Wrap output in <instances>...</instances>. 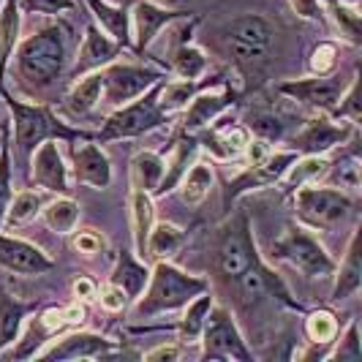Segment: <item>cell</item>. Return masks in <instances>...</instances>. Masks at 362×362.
Returning <instances> with one entry per match:
<instances>
[{"label": "cell", "instance_id": "cell-1", "mask_svg": "<svg viewBox=\"0 0 362 362\" xmlns=\"http://www.w3.org/2000/svg\"><path fill=\"white\" fill-rule=\"evenodd\" d=\"M69 25L49 22L14 49V74L19 88L33 98H47L63 82L69 69Z\"/></svg>", "mask_w": 362, "mask_h": 362}, {"label": "cell", "instance_id": "cell-12", "mask_svg": "<svg viewBox=\"0 0 362 362\" xmlns=\"http://www.w3.org/2000/svg\"><path fill=\"white\" fill-rule=\"evenodd\" d=\"M344 76L338 74H327V76H305V79H289V82H281L278 93L286 95L291 101H300L310 109H319V112H332L335 104L341 101V95L346 90Z\"/></svg>", "mask_w": 362, "mask_h": 362}, {"label": "cell", "instance_id": "cell-3", "mask_svg": "<svg viewBox=\"0 0 362 362\" xmlns=\"http://www.w3.org/2000/svg\"><path fill=\"white\" fill-rule=\"evenodd\" d=\"M145 289V297L142 294L136 297L139 300L136 310H134L136 319H153V316H161L169 310L185 308L194 297L210 289V284L199 275H191V272L175 267L169 259H156Z\"/></svg>", "mask_w": 362, "mask_h": 362}, {"label": "cell", "instance_id": "cell-21", "mask_svg": "<svg viewBox=\"0 0 362 362\" xmlns=\"http://www.w3.org/2000/svg\"><path fill=\"white\" fill-rule=\"evenodd\" d=\"M237 93L232 88H223V90H202L197 93L188 104H185V115H182L180 126L182 131H188V134H197L202 128H207L213 120H218L226 109L235 104Z\"/></svg>", "mask_w": 362, "mask_h": 362}, {"label": "cell", "instance_id": "cell-27", "mask_svg": "<svg viewBox=\"0 0 362 362\" xmlns=\"http://www.w3.org/2000/svg\"><path fill=\"white\" fill-rule=\"evenodd\" d=\"M338 329H341V325H338V316L332 310H310L305 316V335L313 344V349L308 354H303V360H325L329 346L335 344V338H338Z\"/></svg>", "mask_w": 362, "mask_h": 362}, {"label": "cell", "instance_id": "cell-35", "mask_svg": "<svg viewBox=\"0 0 362 362\" xmlns=\"http://www.w3.org/2000/svg\"><path fill=\"white\" fill-rule=\"evenodd\" d=\"M213 182H216L213 166H210L207 161H194L191 166H188V172L182 175V180L177 182L182 204H188V207H199L202 202L210 197Z\"/></svg>", "mask_w": 362, "mask_h": 362}, {"label": "cell", "instance_id": "cell-24", "mask_svg": "<svg viewBox=\"0 0 362 362\" xmlns=\"http://www.w3.org/2000/svg\"><path fill=\"white\" fill-rule=\"evenodd\" d=\"M335 284H332V291H329V300L332 303H341V300H349L354 297L362 286V262H360V229L351 232V240L346 245L344 262L335 264V272H332Z\"/></svg>", "mask_w": 362, "mask_h": 362}, {"label": "cell", "instance_id": "cell-6", "mask_svg": "<svg viewBox=\"0 0 362 362\" xmlns=\"http://www.w3.org/2000/svg\"><path fill=\"white\" fill-rule=\"evenodd\" d=\"M254 262H259L256 240L251 232V218L248 213L232 216L218 232L216 251H213V270L221 284H232L240 272H245Z\"/></svg>", "mask_w": 362, "mask_h": 362}, {"label": "cell", "instance_id": "cell-55", "mask_svg": "<svg viewBox=\"0 0 362 362\" xmlns=\"http://www.w3.org/2000/svg\"><path fill=\"white\" fill-rule=\"evenodd\" d=\"M0 6H3V0H0Z\"/></svg>", "mask_w": 362, "mask_h": 362}, {"label": "cell", "instance_id": "cell-2", "mask_svg": "<svg viewBox=\"0 0 362 362\" xmlns=\"http://www.w3.org/2000/svg\"><path fill=\"white\" fill-rule=\"evenodd\" d=\"M0 98L6 101V107L14 117V156H17L19 169L28 172L30 156L36 153V147L47 139H57V142H76V139H95V134L85 131V128H74L63 123L52 107L47 104H25L14 98L6 88L0 90Z\"/></svg>", "mask_w": 362, "mask_h": 362}, {"label": "cell", "instance_id": "cell-23", "mask_svg": "<svg viewBox=\"0 0 362 362\" xmlns=\"http://www.w3.org/2000/svg\"><path fill=\"white\" fill-rule=\"evenodd\" d=\"M182 25L185 28H182L180 33V41L172 47V54H169V71H175L180 79H199L210 69V60H207L204 49H199L197 44H191V33H194L197 19L182 22Z\"/></svg>", "mask_w": 362, "mask_h": 362}, {"label": "cell", "instance_id": "cell-46", "mask_svg": "<svg viewBox=\"0 0 362 362\" xmlns=\"http://www.w3.org/2000/svg\"><path fill=\"white\" fill-rule=\"evenodd\" d=\"M338 44L335 41H319L316 47H313V52H310V60H308V69L310 74H316V76H327V74H335L338 69Z\"/></svg>", "mask_w": 362, "mask_h": 362}, {"label": "cell", "instance_id": "cell-11", "mask_svg": "<svg viewBox=\"0 0 362 362\" xmlns=\"http://www.w3.org/2000/svg\"><path fill=\"white\" fill-rule=\"evenodd\" d=\"M357 128L349 120H335V117H313L305 123L303 131H297L291 136L289 147L297 156H325L327 150H335V147L349 145L354 136H357Z\"/></svg>", "mask_w": 362, "mask_h": 362}, {"label": "cell", "instance_id": "cell-9", "mask_svg": "<svg viewBox=\"0 0 362 362\" xmlns=\"http://www.w3.org/2000/svg\"><path fill=\"white\" fill-rule=\"evenodd\" d=\"M202 360H226V362H254V351L248 349L235 316L229 308L213 303L202 327Z\"/></svg>", "mask_w": 362, "mask_h": 362}, {"label": "cell", "instance_id": "cell-18", "mask_svg": "<svg viewBox=\"0 0 362 362\" xmlns=\"http://www.w3.org/2000/svg\"><path fill=\"white\" fill-rule=\"evenodd\" d=\"M0 267L17 275H44L54 267V259L22 237L0 235Z\"/></svg>", "mask_w": 362, "mask_h": 362}, {"label": "cell", "instance_id": "cell-44", "mask_svg": "<svg viewBox=\"0 0 362 362\" xmlns=\"http://www.w3.org/2000/svg\"><path fill=\"white\" fill-rule=\"evenodd\" d=\"M329 117H335V120H349V123L360 126V120H362V115H360V74H354V76L349 79L344 95H341V101L335 104V109L329 112Z\"/></svg>", "mask_w": 362, "mask_h": 362}, {"label": "cell", "instance_id": "cell-13", "mask_svg": "<svg viewBox=\"0 0 362 362\" xmlns=\"http://www.w3.org/2000/svg\"><path fill=\"white\" fill-rule=\"evenodd\" d=\"M117 351V344L98 332H66L60 338H52L38 351V360H101Z\"/></svg>", "mask_w": 362, "mask_h": 362}, {"label": "cell", "instance_id": "cell-10", "mask_svg": "<svg viewBox=\"0 0 362 362\" xmlns=\"http://www.w3.org/2000/svg\"><path fill=\"white\" fill-rule=\"evenodd\" d=\"M101 79H104V104L109 107H123L128 101L139 98L147 93L156 82L166 79V74L153 69V66H142V63H128V60H112L109 66L101 69Z\"/></svg>", "mask_w": 362, "mask_h": 362}, {"label": "cell", "instance_id": "cell-33", "mask_svg": "<svg viewBox=\"0 0 362 362\" xmlns=\"http://www.w3.org/2000/svg\"><path fill=\"white\" fill-rule=\"evenodd\" d=\"M101 90H104V79L101 71H90L79 76L74 82V88L66 95V109L74 117H88L93 109L101 104Z\"/></svg>", "mask_w": 362, "mask_h": 362}, {"label": "cell", "instance_id": "cell-39", "mask_svg": "<svg viewBox=\"0 0 362 362\" xmlns=\"http://www.w3.org/2000/svg\"><path fill=\"white\" fill-rule=\"evenodd\" d=\"M44 197L38 191H19L11 197V204L6 210L3 218V226L6 229H19V226H28L30 221H36V216H41L44 210Z\"/></svg>", "mask_w": 362, "mask_h": 362}, {"label": "cell", "instance_id": "cell-41", "mask_svg": "<svg viewBox=\"0 0 362 362\" xmlns=\"http://www.w3.org/2000/svg\"><path fill=\"white\" fill-rule=\"evenodd\" d=\"M325 180L332 185V188H341V191H357L360 188V156L357 150L351 147L349 153H344L335 163L327 166Z\"/></svg>", "mask_w": 362, "mask_h": 362}, {"label": "cell", "instance_id": "cell-31", "mask_svg": "<svg viewBox=\"0 0 362 362\" xmlns=\"http://www.w3.org/2000/svg\"><path fill=\"white\" fill-rule=\"evenodd\" d=\"M19 25H22L19 0H3L0 6V90H3V79L8 71L11 54L19 44Z\"/></svg>", "mask_w": 362, "mask_h": 362}, {"label": "cell", "instance_id": "cell-20", "mask_svg": "<svg viewBox=\"0 0 362 362\" xmlns=\"http://www.w3.org/2000/svg\"><path fill=\"white\" fill-rule=\"evenodd\" d=\"M297 158V153L294 150H281V153H275L272 150L270 158L264 163H259V166H248L243 175H237L235 180L229 182V191H226V204L229 202H235L240 194H245V191H259V188H264V185H272V182H278L284 177V172L289 169V163Z\"/></svg>", "mask_w": 362, "mask_h": 362}, {"label": "cell", "instance_id": "cell-51", "mask_svg": "<svg viewBox=\"0 0 362 362\" xmlns=\"http://www.w3.org/2000/svg\"><path fill=\"white\" fill-rule=\"evenodd\" d=\"M272 153V142L267 139H262V136H254V139H248V145L243 150V156L248 158V166H259V163H264L270 158Z\"/></svg>", "mask_w": 362, "mask_h": 362}, {"label": "cell", "instance_id": "cell-30", "mask_svg": "<svg viewBox=\"0 0 362 362\" xmlns=\"http://www.w3.org/2000/svg\"><path fill=\"white\" fill-rule=\"evenodd\" d=\"M109 281L126 291L128 300H136L145 291L147 281H150V270L145 267V259H139L131 251H117V259H115Z\"/></svg>", "mask_w": 362, "mask_h": 362}, {"label": "cell", "instance_id": "cell-40", "mask_svg": "<svg viewBox=\"0 0 362 362\" xmlns=\"http://www.w3.org/2000/svg\"><path fill=\"white\" fill-rule=\"evenodd\" d=\"M41 218L54 235H74V229L79 223V204L71 197H57L49 204H44Z\"/></svg>", "mask_w": 362, "mask_h": 362}, {"label": "cell", "instance_id": "cell-36", "mask_svg": "<svg viewBox=\"0 0 362 362\" xmlns=\"http://www.w3.org/2000/svg\"><path fill=\"white\" fill-rule=\"evenodd\" d=\"M327 166H329L327 156H297V158L289 163V169L284 172V177H281L278 182L284 185V191L294 194V191H297V188H303V185L325 180Z\"/></svg>", "mask_w": 362, "mask_h": 362}, {"label": "cell", "instance_id": "cell-17", "mask_svg": "<svg viewBox=\"0 0 362 362\" xmlns=\"http://www.w3.org/2000/svg\"><path fill=\"white\" fill-rule=\"evenodd\" d=\"M71 172L79 185L104 191L112 185V161L93 139H76L71 147Z\"/></svg>", "mask_w": 362, "mask_h": 362}, {"label": "cell", "instance_id": "cell-14", "mask_svg": "<svg viewBox=\"0 0 362 362\" xmlns=\"http://www.w3.org/2000/svg\"><path fill=\"white\" fill-rule=\"evenodd\" d=\"M185 17H188V11H172V8H163L153 0H139L131 8V52L142 57L166 25L180 22Z\"/></svg>", "mask_w": 362, "mask_h": 362}, {"label": "cell", "instance_id": "cell-19", "mask_svg": "<svg viewBox=\"0 0 362 362\" xmlns=\"http://www.w3.org/2000/svg\"><path fill=\"white\" fill-rule=\"evenodd\" d=\"M66 327H69V322L63 316V308L38 313L30 322H25V327H22V332H19L17 338V349H11L8 357H14V360H33L38 351L49 344L57 332H63Z\"/></svg>", "mask_w": 362, "mask_h": 362}, {"label": "cell", "instance_id": "cell-52", "mask_svg": "<svg viewBox=\"0 0 362 362\" xmlns=\"http://www.w3.org/2000/svg\"><path fill=\"white\" fill-rule=\"evenodd\" d=\"M182 357V346L180 344H161L156 349L145 351V360L147 362H172V360H180Z\"/></svg>", "mask_w": 362, "mask_h": 362}, {"label": "cell", "instance_id": "cell-22", "mask_svg": "<svg viewBox=\"0 0 362 362\" xmlns=\"http://www.w3.org/2000/svg\"><path fill=\"white\" fill-rule=\"evenodd\" d=\"M248 139H251L248 128L237 126L235 120L197 134L199 147H204V150H207L213 158H218V161H235V158H240L245 145H248Z\"/></svg>", "mask_w": 362, "mask_h": 362}, {"label": "cell", "instance_id": "cell-54", "mask_svg": "<svg viewBox=\"0 0 362 362\" xmlns=\"http://www.w3.org/2000/svg\"><path fill=\"white\" fill-rule=\"evenodd\" d=\"M0 145H3V136H0Z\"/></svg>", "mask_w": 362, "mask_h": 362}, {"label": "cell", "instance_id": "cell-53", "mask_svg": "<svg viewBox=\"0 0 362 362\" xmlns=\"http://www.w3.org/2000/svg\"><path fill=\"white\" fill-rule=\"evenodd\" d=\"M74 297L76 300H82V303H88V300H95V294H98V286H95V281L90 278H85V275H79L76 281H74Z\"/></svg>", "mask_w": 362, "mask_h": 362}, {"label": "cell", "instance_id": "cell-49", "mask_svg": "<svg viewBox=\"0 0 362 362\" xmlns=\"http://www.w3.org/2000/svg\"><path fill=\"white\" fill-rule=\"evenodd\" d=\"M74 248L82 256H95L104 251V237L93 232V229H82V232L74 235Z\"/></svg>", "mask_w": 362, "mask_h": 362}, {"label": "cell", "instance_id": "cell-48", "mask_svg": "<svg viewBox=\"0 0 362 362\" xmlns=\"http://www.w3.org/2000/svg\"><path fill=\"white\" fill-rule=\"evenodd\" d=\"M95 297L101 300V308L109 310V313H117V310H126V305H128V303H131V300H128V294H126V291L120 289L117 284H112V281H109L107 286H101V289H98V294H95Z\"/></svg>", "mask_w": 362, "mask_h": 362}, {"label": "cell", "instance_id": "cell-4", "mask_svg": "<svg viewBox=\"0 0 362 362\" xmlns=\"http://www.w3.org/2000/svg\"><path fill=\"white\" fill-rule=\"evenodd\" d=\"M221 44L237 71L251 76L270 63L272 49H275V28L270 19L259 17V14H245L223 25Z\"/></svg>", "mask_w": 362, "mask_h": 362}, {"label": "cell", "instance_id": "cell-26", "mask_svg": "<svg viewBox=\"0 0 362 362\" xmlns=\"http://www.w3.org/2000/svg\"><path fill=\"white\" fill-rule=\"evenodd\" d=\"M197 153H199V142H197V136H191L188 131H182V134L175 136L172 158L166 161L163 180H161V185H158V191L153 194V199H156V197H166L169 191H175V188H177V182L182 180V175L188 172V163L197 161Z\"/></svg>", "mask_w": 362, "mask_h": 362}, {"label": "cell", "instance_id": "cell-42", "mask_svg": "<svg viewBox=\"0 0 362 362\" xmlns=\"http://www.w3.org/2000/svg\"><path fill=\"white\" fill-rule=\"evenodd\" d=\"M327 6H329V14H332V19H335V25H338L341 36H344L349 44L360 47L362 44V25H360V8H357V3H346V0H327Z\"/></svg>", "mask_w": 362, "mask_h": 362}, {"label": "cell", "instance_id": "cell-50", "mask_svg": "<svg viewBox=\"0 0 362 362\" xmlns=\"http://www.w3.org/2000/svg\"><path fill=\"white\" fill-rule=\"evenodd\" d=\"M254 134L256 136H262V139H267V142H281L284 139V123L278 120V117H256L254 120Z\"/></svg>", "mask_w": 362, "mask_h": 362}, {"label": "cell", "instance_id": "cell-16", "mask_svg": "<svg viewBox=\"0 0 362 362\" xmlns=\"http://www.w3.org/2000/svg\"><path fill=\"white\" fill-rule=\"evenodd\" d=\"M120 52H123V47H120L115 38H109L98 25H88L85 38H82V47H79V52H76V57H74V66H71V71H69V79L76 82V79L85 76V74L101 71V69L109 66L112 60H117Z\"/></svg>", "mask_w": 362, "mask_h": 362}, {"label": "cell", "instance_id": "cell-34", "mask_svg": "<svg viewBox=\"0 0 362 362\" xmlns=\"http://www.w3.org/2000/svg\"><path fill=\"white\" fill-rule=\"evenodd\" d=\"M163 172H166V161H163L161 153L139 150L131 158V182H134V188L147 191L150 197L158 191V185L163 180Z\"/></svg>", "mask_w": 362, "mask_h": 362}, {"label": "cell", "instance_id": "cell-47", "mask_svg": "<svg viewBox=\"0 0 362 362\" xmlns=\"http://www.w3.org/2000/svg\"><path fill=\"white\" fill-rule=\"evenodd\" d=\"M76 0H19L22 14H41V17H57L63 11H71Z\"/></svg>", "mask_w": 362, "mask_h": 362}, {"label": "cell", "instance_id": "cell-25", "mask_svg": "<svg viewBox=\"0 0 362 362\" xmlns=\"http://www.w3.org/2000/svg\"><path fill=\"white\" fill-rule=\"evenodd\" d=\"M41 308V300L36 303H22L17 297H11L8 291L0 289V357L8 346L17 344L19 332L28 322L30 313H36Z\"/></svg>", "mask_w": 362, "mask_h": 362}, {"label": "cell", "instance_id": "cell-28", "mask_svg": "<svg viewBox=\"0 0 362 362\" xmlns=\"http://www.w3.org/2000/svg\"><path fill=\"white\" fill-rule=\"evenodd\" d=\"M218 85H223V76H218V74L216 76H199V79H175V82L163 79L161 93H158V107L166 115H172V112L185 107L197 93L218 88Z\"/></svg>", "mask_w": 362, "mask_h": 362}, {"label": "cell", "instance_id": "cell-43", "mask_svg": "<svg viewBox=\"0 0 362 362\" xmlns=\"http://www.w3.org/2000/svg\"><path fill=\"white\" fill-rule=\"evenodd\" d=\"M11 172H14V161H11V128L3 123V145H0V229H3V218L14 197V185H11Z\"/></svg>", "mask_w": 362, "mask_h": 362}, {"label": "cell", "instance_id": "cell-45", "mask_svg": "<svg viewBox=\"0 0 362 362\" xmlns=\"http://www.w3.org/2000/svg\"><path fill=\"white\" fill-rule=\"evenodd\" d=\"M325 360H332V362H360L362 360L360 325H357V322H349L346 335L341 338V344L335 346V349H329Z\"/></svg>", "mask_w": 362, "mask_h": 362}, {"label": "cell", "instance_id": "cell-38", "mask_svg": "<svg viewBox=\"0 0 362 362\" xmlns=\"http://www.w3.org/2000/svg\"><path fill=\"white\" fill-rule=\"evenodd\" d=\"M185 245V232L180 226L169 223V221H161V223H153L150 229V237H147V254L145 259H172V256L180 251Z\"/></svg>", "mask_w": 362, "mask_h": 362}, {"label": "cell", "instance_id": "cell-15", "mask_svg": "<svg viewBox=\"0 0 362 362\" xmlns=\"http://www.w3.org/2000/svg\"><path fill=\"white\" fill-rule=\"evenodd\" d=\"M30 182L60 197H71V185H69V166L63 161V153L57 150V139H47L36 147V153L30 156Z\"/></svg>", "mask_w": 362, "mask_h": 362}, {"label": "cell", "instance_id": "cell-32", "mask_svg": "<svg viewBox=\"0 0 362 362\" xmlns=\"http://www.w3.org/2000/svg\"><path fill=\"white\" fill-rule=\"evenodd\" d=\"M156 223V207H153V197L147 191L134 188L131 191V232H134V254L145 259L147 254V237Z\"/></svg>", "mask_w": 362, "mask_h": 362}, {"label": "cell", "instance_id": "cell-8", "mask_svg": "<svg viewBox=\"0 0 362 362\" xmlns=\"http://www.w3.org/2000/svg\"><path fill=\"white\" fill-rule=\"evenodd\" d=\"M294 210L305 226L332 229L357 210V199H351L341 188L310 182V185H303L294 191Z\"/></svg>", "mask_w": 362, "mask_h": 362}, {"label": "cell", "instance_id": "cell-7", "mask_svg": "<svg viewBox=\"0 0 362 362\" xmlns=\"http://www.w3.org/2000/svg\"><path fill=\"white\" fill-rule=\"evenodd\" d=\"M270 256L275 262L291 264L305 278H329L335 272V259L303 223H289L284 237L270 245Z\"/></svg>", "mask_w": 362, "mask_h": 362}, {"label": "cell", "instance_id": "cell-5", "mask_svg": "<svg viewBox=\"0 0 362 362\" xmlns=\"http://www.w3.org/2000/svg\"><path fill=\"white\" fill-rule=\"evenodd\" d=\"M161 82H156L147 93H142L139 98L128 101L123 107H117L107 120L101 131L95 134L98 142H117V139H136L142 134H150L156 128H161L169 123V115L158 107V93H161Z\"/></svg>", "mask_w": 362, "mask_h": 362}, {"label": "cell", "instance_id": "cell-29", "mask_svg": "<svg viewBox=\"0 0 362 362\" xmlns=\"http://www.w3.org/2000/svg\"><path fill=\"white\" fill-rule=\"evenodd\" d=\"M85 3L98 22V28L109 38H115L123 49H131V11L123 6H112L109 0H85Z\"/></svg>", "mask_w": 362, "mask_h": 362}, {"label": "cell", "instance_id": "cell-37", "mask_svg": "<svg viewBox=\"0 0 362 362\" xmlns=\"http://www.w3.org/2000/svg\"><path fill=\"white\" fill-rule=\"evenodd\" d=\"M213 303H216V297H213L210 289H207L185 305L182 319L175 325V329H177V341H180V344H194V341H199L202 327H204V319H207V310L213 308Z\"/></svg>", "mask_w": 362, "mask_h": 362}]
</instances>
